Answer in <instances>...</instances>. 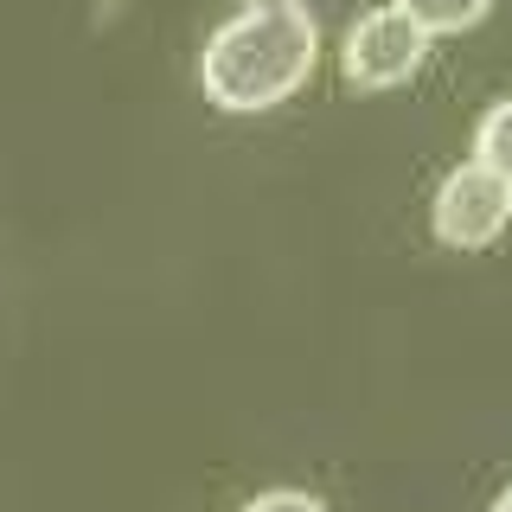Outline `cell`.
<instances>
[{"label":"cell","instance_id":"1","mask_svg":"<svg viewBox=\"0 0 512 512\" xmlns=\"http://www.w3.org/2000/svg\"><path fill=\"white\" fill-rule=\"evenodd\" d=\"M320 26L308 7H244L231 13L199 52V84L218 109H269L282 96L301 90V77L314 71Z\"/></svg>","mask_w":512,"mask_h":512},{"label":"cell","instance_id":"2","mask_svg":"<svg viewBox=\"0 0 512 512\" xmlns=\"http://www.w3.org/2000/svg\"><path fill=\"white\" fill-rule=\"evenodd\" d=\"M506 218H512V180L506 173H493L487 160H474V154L442 173L436 205H429V224H436L442 244L480 250V244H493V237L506 231Z\"/></svg>","mask_w":512,"mask_h":512},{"label":"cell","instance_id":"3","mask_svg":"<svg viewBox=\"0 0 512 512\" xmlns=\"http://www.w3.org/2000/svg\"><path fill=\"white\" fill-rule=\"evenodd\" d=\"M429 52V32L410 20L397 0H384V7H365L359 20L346 26V39H340V64H346V77L359 90H391V84H404V77L423 64Z\"/></svg>","mask_w":512,"mask_h":512},{"label":"cell","instance_id":"4","mask_svg":"<svg viewBox=\"0 0 512 512\" xmlns=\"http://www.w3.org/2000/svg\"><path fill=\"white\" fill-rule=\"evenodd\" d=\"M474 160H487L493 173H506V180H512V96H500V103L480 109V122H474Z\"/></svg>","mask_w":512,"mask_h":512},{"label":"cell","instance_id":"5","mask_svg":"<svg viewBox=\"0 0 512 512\" xmlns=\"http://www.w3.org/2000/svg\"><path fill=\"white\" fill-rule=\"evenodd\" d=\"M397 7H404L429 39H436V32H468L474 20H487L493 0H397Z\"/></svg>","mask_w":512,"mask_h":512},{"label":"cell","instance_id":"6","mask_svg":"<svg viewBox=\"0 0 512 512\" xmlns=\"http://www.w3.org/2000/svg\"><path fill=\"white\" fill-rule=\"evenodd\" d=\"M244 512H327V500H314V493H301V487H269V493H256V500H244Z\"/></svg>","mask_w":512,"mask_h":512},{"label":"cell","instance_id":"7","mask_svg":"<svg viewBox=\"0 0 512 512\" xmlns=\"http://www.w3.org/2000/svg\"><path fill=\"white\" fill-rule=\"evenodd\" d=\"M244 7H301V0H244Z\"/></svg>","mask_w":512,"mask_h":512},{"label":"cell","instance_id":"8","mask_svg":"<svg viewBox=\"0 0 512 512\" xmlns=\"http://www.w3.org/2000/svg\"><path fill=\"white\" fill-rule=\"evenodd\" d=\"M493 512H512V487H506V493H500V500H493Z\"/></svg>","mask_w":512,"mask_h":512}]
</instances>
